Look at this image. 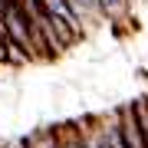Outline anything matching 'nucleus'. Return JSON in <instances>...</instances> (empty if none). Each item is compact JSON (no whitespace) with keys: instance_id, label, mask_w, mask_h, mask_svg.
Returning <instances> with one entry per match:
<instances>
[{"instance_id":"nucleus-4","label":"nucleus","mask_w":148,"mask_h":148,"mask_svg":"<svg viewBox=\"0 0 148 148\" xmlns=\"http://www.w3.org/2000/svg\"><path fill=\"white\" fill-rule=\"evenodd\" d=\"M30 148H66L59 128H40L36 135H30Z\"/></svg>"},{"instance_id":"nucleus-7","label":"nucleus","mask_w":148,"mask_h":148,"mask_svg":"<svg viewBox=\"0 0 148 148\" xmlns=\"http://www.w3.org/2000/svg\"><path fill=\"white\" fill-rule=\"evenodd\" d=\"M99 3H102L106 20H119V16L128 13V0H99Z\"/></svg>"},{"instance_id":"nucleus-10","label":"nucleus","mask_w":148,"mask_h":148,"mask_svg":"<svg viewBox=\"0 0 148 148\" xmlns=\"http://www.w3.org/2000/svg\"><path fill=\"white\" fill-rule=\"evenodd\" d=\"M0 148H7V145H0Z\"/></svg>"},{"instance_id":"nucleus-6","label":"nucleus","mask_w":148,"mask_h":148,"mask_svg":"<svg viewBox=\"0 0 148 148\" xmlns=\"http://www.w3.org/2000/svg\"><path fill=\"white\" fill-rule=\"evenodd\" d=\"M82 138H86V148H106V135H102L99 122H89V125H82Z\"/></svg>"},{"instance_id":"nucleus-5","label":"nucleus","mask_w":148,"mask_h":148,"mask_svg":"<svg viewBox=\"0 0 148 148\" xmlns=\"http://www.w3.org/2000/svg\"><path fill=\"white\" fill-rule=\"evenodd\" d=\"M59 135H63V145H66V148H86L82 125H63V128H59Z\"/></svg>"},{"instance_id":"nucleus-1","label":"nucleus","mask_w":148,"mask_h":148,"mask_svg":"<svg viewBox=\"0 0 148 148\" xmlns=\"http://www.w3.org/2000/svg\"><path fill=\"white\" fill-rule=\"evenodd\" d=\"M43 7H46V16H49L53 23H66L76 36H82V30H89V27L82 23V16L73 10L69 0H43Z\"/></svg>"},{"instance_id":"nucleus-9","label":"nucleus","mask_w":148,"mask_h":148,"mask_svg":"<svg viewBox=\"0 0 148 148\" xmlns=\"http://www.w3.org/2000/svg\"><path fill=\"white\" fill-rule=\"evenodd\" d=\"M7 148H30V135H27V138H16V142H10Z\"/></svg>"},{"instance_id":"nucleus-2","label":"nucleus","mask_w":148,"mask_h":148,"mask_svg":"<svg viewBox=\"0 0 148 148\" xmlns=\"http://www.w3.org/2000/svg\"><path fill=\"white\" fill-rule=\"evenodd\" d=\"M119 122H122V135H125V145H128V148H148L145 132H142V122H138L132 102L119 109Z\"/></svg>"},{"instance_id":"nucleus-8","label":"nucleus","mask_w":148,"mask_h":148,"mask_svg":"<svg viewBox=\"0 0 148 148\" xmlns=\"http://www.w3.org/2000/svg\"><path fill=\"white\" fill-rule=\"evenodd\" d=\"M0 63H10V40H7V30H3V23H0Z\"/></svg>"},{"instance_id":"nucleus-3","label":"nucleus","mask_w":148,"mask_h":148,"mask_svg":"<svg viewBox=\"0 0 148 148\" xmlns=\"http://www.w3.org/2000/svg\"><path fill=\"white\" fill-rule=\"evenodd\" d=\"M106 135V148H128L125 145V135H122V122H119V112L115 115H106V119H95Z\"/></svg>"}]
</instances>
